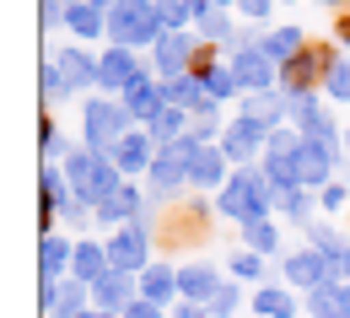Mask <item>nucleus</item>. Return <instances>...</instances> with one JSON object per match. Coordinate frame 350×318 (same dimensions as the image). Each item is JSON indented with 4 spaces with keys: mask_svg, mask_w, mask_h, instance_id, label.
Masks as SVG:
<instances>
[{
    "mask_svg": "<svg viewBox=\"0 0 350 318\" xmlns=\"http://www.w3.org/2000/svg\"><path fill=\"white\" fill-rule=\"evenodd\" d=\"M275 205H280V189H275L269 173H259V168H237V178H226V189H221V216H232L237 227L269 222Z\"/></svg>",
    "mask_w": 350,
    "mask_h": 318,
    "instance_id": "1",
    "label": "nucleus"
},
{
    "mask_svg": "<svg viewBox=\"0 0 350 318\" xmlns=\"http://www.w3.org/2000/svg\"><path fill=\"white\" fill-rule=\"evenodd\" d=\"M65 178H70V189H76V205H87V211H97L103 200H113L119 189H124V173L103 157V151H65Z\"/></svg>",
    "mask_w": 350,
    "mask_h": 318,
    "instance_id": "2",
    "label": "nucleus"
},
{
    "mask_svg": "<svg viewBox=\"0 0 350 318\" xmlns=\"http://www.w3.org/2000/svg\"><path fill=\"white\" fill-rule=\"evenodd\" d=\"M334 65H340V54H334L329 44H302L286 65H280V92H297V97L323 92L329 76H334Z\"/></svg>",
    "mask_w": 350,
    "mask_h": 318,
    "instance_id": "3",
    "label": "nucleus"
},
{
    "mask_svg": "<svg viewBox=\"0 0 350 318\" xmlns=\"http://www.w3.org/2000/svg\"><path fill=\"white\" fill-rule=\"evenodd\" d=\"M108 38H113V49L162 44V22H157V0H119V5L108 11Z\"/></svg>",
    "mask_w": 350,
    "mask_h": 318,
    "instance_id": "4",
    "label": "nucleus"
},
{
    "mask_svg": "<svg viewBox=\"0 0 350 318\" xmlns=\"http://www.w3.org/2000/svg\"><path fill=\"white\" fill-rule=\"evenodd\" d=\"M81 130H87V151H103V157H108L119 140L130 135V108H124L119 97H92Z\"/></svg>",
    "mask_w": 350,
    "mask_h": 318,
    "instance_id": "5",
    "label": "nucleus"
},
{
    "mask_svg": "<svg viewBox=\"0 0 350 318\" xmlns=\"http://www.w3.org/2000/svg\"><path fill=\"white\" fill-rule=\"evenodd\" d=\"M178 157L189 162V183L194 189H226V151L221 146H200L194 135H183Z\"/></svg>",
    "mask_w": 350,
    "mask_h": 318,
    "instance_id": "6",
    "label": "nucleus"
},
{
    "mask_svg": "<svg viewBox=\"0 0 350 318\" xmlns=\"http://www.w3.org/2000/svg\"><path fill=\"white\" fill-rule=\"evenodd\" d=\"M108 265L124 275H146L151 270V248H146V222H130L108 237Z\"/></svg>",
    "mask_w": 350,
    "mask_h": 318,
    "instance_id": "7",
    "label": "nucleus"
},
{
    "mask_svg": "<svg viewBox=\"0 0 350 318\" xmlns=\"http://www.w3.org/2000/svg\"><path fill=\"white\" fill-rule=\"evenodd\" d=\"M286 280L318 291V286H334V280H345V275H340V259H334V254L307 248V254H291V259H286Z\"/></svg>",
    "mask_w": 350,
    "mask_h": 318,
    "instance_id": "8",
    "label": "nucleus"
},
{
    "mask_svg": "<svg viewBox=\"0 0 350 318\" xmlns=\"http://www.w3.org/2000/svg\"><path fill=\"white\" fill-rule=\"evenodd\" d=\"M232 76H237V87L254 97V92H275V81H280V65H275V59H269V54L254 44V49H237Z\"/></svg>",
    "mask_w": 350,
    "mask_h": 318,
    "instance_id": "9",
    "label": "nucleus"
},
{
    "mask_svg": "<svg viewBox=\"0 0 350 318\" xmlns=\"http://www.w3.org/2000/svg\"><path fill=\"white\" fill-rule=\"evenodd\" d=\"M264 146H269V130H264L259 119H248V114H237L226 130H221V151H226V162H243V157H264Z\"/></svg>",
    "mask_w": 350,
    "mask_h": 318,
    "instance_id": "10",
    "label": "nucleus"
},
{
    "mask_svg": "<svg viewBox=\"0 0 350 318\" xmlns=\"http://www.w3.org/2000/svg\"><path fill=\"white\" fill-rule=\"evenodd\" d=\"M92 302L103 308V313H130L135 302H140V275H124V270H108L97 286H92Z\"/></svg>",
    "mask_w": 350,
    "mask_h": 318,
    "instance_id": "11",
    "label": "nucleus"
},
{
    "mask_svg": "<svg viewBox=\"0 0 350 318\" xmlns=\"http://www.w3.org/2000/svg\"><path fill=\"white\" fill-rule=\"evenodd\" d=\"M119 103L130 108V119H140L146 130H151V124H157V119H162V114L173 108V103H167V92L157 87L151 76H140V81H130V87H124V97H119Z\"/></svg>",
    "mask_w": 350,
    "mask_h": 318,
    "instance_id": "12",
    "label": "nucleus"
},
{
    "mask_svg": "<svg viewBox=\"0 0 350 318\" xmlns=\"http://www.w3.org/2000/svg\"><path fill=\"white\" fill-rule=\"evenodd\" d=\"M108 162H113L124 178H135V173H151V162H157V140H151V130H130V135L108 151Z\"/></svg>",
    "mask_w": 350,
    "mask_h": 318,
    "instance_id": "13",
    "label": "nucleus"
},
{
    "mask_svg": "<svg viewBox=\"0 0 350 318\" xmlns=\"http://www.w3.org/2000/svg\"><path fill=\"white\" fill-rule=\"evenodd\" d=\"M194 49H200V33H194V27H183V33H162V44H157V70H162L167 81L189 76Z\"/></svg>",
    "mask_w": 350,
    "mask_h": 318,
    "instance_id": "14",
    "label": "nucleus"
},
{
    "mask_svg": "<svg viewBox=\"0 0 350 318\" xmlns=\"http://www.w3.org/2000/svg\"><path fill=\"white\" fill-rule=\"evenodd\" d=\"M140 76H146V70H140L135 49H108L103 65H97V87H103V92H119V97H124V87L140 81Z\"/></svg>",
    "mask_w": 350,
    "mask_h": 318,
    "instance_id": "15",
    "label": "nucleus"
},
{
    "mask_svg": "<svg viewBox=\"0 0 350 318\" xmlns=\"http://www.w3.org/2000/svg\"><path fill=\"white\" fill-rule=\"evenodd\" d=\"M329 168H334V151H329V146H312V140H302V151H297V162H291L297 189H318V183L329 178Z\"/></svg>",
    "mask_w": 350,
    "mask_h": 318,
    "instance_id": "16",
    "label": "nucleus"
},
{
    "mask_svg": "<svg viewBox=\"0 0 350 318\" xmlns=\"http://www.w3.org/2000/svg\"><path fill=\"white\" fill-rule=\"evenodd\" d=\"M221 291V275L211 265H189V270H178V297L183 302H200V308H211V297Z\"/></svg>",
    "mask_w": 350,
    "mask_h": 318,
    "instance_id": "17",
    "label": "nucleus"
},
{
    "mask_svg": "<svg viewBox=\"0 0 350 318\" xmlns=\"http://www.w3.org/2000/svg\"><path fill=\"white\" fill-rule=\"evenodd\" d=\"M92 216H97L103 227H108V222H113V227H130V222H140V216H146V205H140V194H135L130 183H124V189H119L113 200H103Z\"/></svg>",
    "mask_w": 350,
    "mask_h": 318,
    "instance_id": "18",
    "label": "nucleus"
},
{
    "mask_svg": "<svg viewBox=\"0 0 350 318\" xmlns=\"http://www.w3.org/2000/svg\"><path fill=\"white\" fill-rule=\"evenodd\" d=\"M178 183H189V162L178 157V146H167V151H157V162H151V194H173Z\"/></svg>",
    "mask_w": 350,
    "mask_h": 318,
    "instance_id": "19",
    "label": "nucleus"
},
{
    "mask_svg": "<svg viewBox=\"0 0 350 318\" xmlns=\"http://www.w3.org/2000/svg\"><path fill=\"white\" fill-rule=\"evenodd\" d=\"M108 270H113V265H108V243H76V265H70V275H76L81 286H97Z\"/></svg>",
    "mask_w": 350,
    "mask_h": 318,
    "instance_id": "20",
    "label": "nucleus"
},
{
    "mask_svg": "<svg viewBox=\"0 0 350 318\" xmlns=\"http://www.w3.org/2000/svg\"><path fill=\"white\" fill-rule=\"evenodd\" d=\"M70 265H76V248H70L59 232H49L44 243H38V270H44V280H59Z\"/></svg>",
    "mask_w": 350,
    "mask_h": 318,
    "instance_id": "21",
    "label": "nucleus"
},
{
    "mask_svg": "<svg viewBox=\"0 0 350 318\" xmlns=\"http://www.w3.org/2000/svg\"><path fill=\"white\" fill-rule=\"evenodd\" d=\"M307 313H312V318H350V286H345V280L318 286V291L307 297Z\"/></svg>",
    "mask_w": 350,
    "mask_h": 318,
    "instance_id": "22",
    "label": "nucleus"
},
{
    "mask_svg": "<svg viewBox=\"0 0 350 318\" xmlns=\"http://www.w3.org/2000/svg\"><path fill=\"white\" fill-rule=\"evenodd\" d=\"M280 114H291V92H254V97H248V119H259L264 130H275V124H280Z\"/></svg>",
    "mask_w": 350,
    "mask_h": 318,
    "instance_id": "23",
    "label": "nucleus"
},
{
    "mask_svg": "<svg viewBox=\"0 0 350 318\" xmlns=\"http://www.w3.org/2000/svg\"><path fill=\"white\" fill-rule=\"evenodd\" d=\"M65 27H70L76 38H97V33H108V11H97V5H87V0H70Z\"/></svg>",
    "mask_w": 350,
    "mask_h": 318,
    "instance_id": "24",
    "label": "nucleus"
},
{
    "mask_svg": "<svg viewBox=\"0 0 350 318\" xmlns=\"http://www.w3.org/2000/svg\"><path fill=\"white\" fill-rule=\"evenodd\" d=\"M54 65L65 70V81H70V92H76V87H92V81H97V65H103V59H92V54H81V49H65Z\"/></svg>",
    "mask_w": 350,
    "mask_h": 318,
    "instance_id": "25",
    "label": "nucleus"
},
{
    "mask_svg": "<svg viewBox=\"0 0 350 318\" xmlns=\"http://www.w3.org/2000/svg\"><path fill=\"white\" fill-rule=\"evenodd\" d=\"M167 103L173 108H183V114H194V108H205L211 103V92H205V81H194V76H178V81H167Z\"/></svg>",
    "mask_w": 350,
    "mask_h": 318,
    "instance_id": "26",
    "label": "nucleus"
},
{
    "mask_svg": "<svg viewBox=\"0 0 350 318\" xmlns=\"http://www.w3.org/2000/svg\"><path fill=\"white\" fill-rule=\"evenodd\" d=\"M173 291H178V275L167 270V265H151V270L140 275V297H146V302L162 308V302H173Z\"/></svg>",
    "mask_w": 350,
    "mask_h": 318,
    "instance_id": "27",
    "label": "nucleus"
},
{
    "mask_svg": "<svg viewBox=\"0 0 350 318\" xmlns=\"http://www.w3.org/2000/svg\"><path fill=\"white\" fill-rule=\"evenodd\" d=\"M167 243H189V237H205V216H200V205H178V216L162 227Z\"/></svg>",
    "mask_w": 350,
    "mask_h": 318,
    "instance_id": "28",
    "label": "nucleus"
},
{
    "mask_svg": "<svg viewBox=\"0 0 350 318\" xmlns=\"http://www.w3.org/2000/svg\"><path fill=\"white\" fill-rule=\"evenodd\" d=\"M302 44H307V38L297 33V27H275V33H264V38H259V49L269 54V59H275V65H286V59H291V54H297Z\"/></svg>",
    "mask_w": 350,
    "mask_h": 318,
    "instance_id": "29",
    "label": "nucleus"
},
{
    "mask_svg": "<svg viewBox=\"0 0 350 318\" xmlns=\"http://www.w3.org/2000/svg\"><path fill=\"white\" fill-rule=\"evenodd\" d=\"M254 308H259V318H291L297 313V302H291L286 286H259L254 291Z\"/></svg>",
    "mask_w": 350,
    "mask_h": 318,
    "instance_id": "30",
    "label": "nucleus"
},
{
    "mask_svg": "<svg viewBox=\"0 0 350 318\" xmlns=\"http://www.w3.org/2000/svg\"><path fill=\"white\" fill-rule=\"evenodd\" d=\"M243 243H248V254H275V248H280V232H275V222H248V227H243Z\"/></svg>",
    "mask_w": 350,
    "mask_h": 318,
    "instance_id": "31",
    "label": "nucleus"
},
{
    "mask_svg": "<svg viewBox=\"0 0 350 318\" xmlns=\"http://www.w3.org/2000/svg\"><path fill=\"white\" fill-rule=\"evenodd\" d=\"M87 291H92V286H81V280H65V297L54 302V313H49V318H81V313H87Z\"/></svg>",
    "mask_w": 350,
    "mask_h": 318,
    "instance_id": "32",
    "label": "nucleus"
},
{
    "mask_svg": "<svg viewBox=\"0 0 350 318\" xmlns=\"http://www.w3.org/2000/svg\"><path fill=\"white\" fill-rule=\"evenodd\" d=\"M205 92H211V103H226V97H237V76H232V65H221L216 76H205Z\"/></svg>",
    "mask_w": 350,
    "mask_h": 318,
    "instance_id": "33",
    "label": "nucleus"
},
{
    "mask_svg": "<svg viewBox=\"0 0 350 318\" xmlns=\"http://www.w3.org/2000/svg\"><path fill=\"white\" fill-rule=\"evenodd\" d=\"M157 22H162V33H183V27H189L183 0H157Z\"/></svg>",
    "mask_w": 350,
    "mask_h": 318,
    "instance_id": "34",
    "label": "nucleus"
},
{
    "mask_svg": "<svg viewBox=\"0 0 350 318\" xmlns=\"http://www.w3.org/2000/svg\"><path fill=\"white\" fill-rule=\"evenodd\" d=\"M200 38H205V44H226V38H232V22H226V11H211V16L200 22Z\"/></svg>",
    "mask_w": 350,
    "mask_h": 318,
    "instance_id": "35",
    "label": "nucleus"
},
{
    "mask_svg": "<svg viewBox=\"0 0 350 318\" xmlns=\"http://www.w3.org/2000/svg\"><path fill=\"white\" fill-rule=\"evenodd\" d=\"M44 97H49V103L70 97V81H65V70H59V65H44Z\"/></svg>",
    "mask_w": 350,
    "mask_h": 318,
    "instance_id": "36",
    "label": "nucleus"
},
{
    "mask_svg": "<svg viewBox=\"0 0 350 318\" xmlns=\"http://www.w3.org/2000/svg\"><path fill=\"white\" fill-rule=\"evenodd\" d=\"M280 205L291 222H307V189H280Z\"/></svg>",
    "mask_w": 350,
    "mask_h": 318,
    "instance_id": "37",
    "label": "nucleus"
},
{
    "mask_svg": "<svg viewBox=\"0 0 350 318\" xmlns=\"http://www.w3.org/2000/svg\"><path fill=\"white\" fill-rule=\"evenodd\" d=\"M323 92H329V97H340V103H350V65H345V59L334 65V76H329V87H323Z\"/></svg>",
    "mask_w": 350,
    "mask_h": 318,
    "instance_id": "38",
    "label": "nucleus"
},
{
    "mask_svg": "<svg viewBox=\"0 0 350 318\" xmlns=\"http://www.w3.org/2000/svg\"><path fill=\"white\" fill-rule=\"evenodd\" d=\"M226 313H237V286H221L211 297V318H226Z\"/></svg>",
    "mask_w": 350,
    "mask_h": 318,
    "instance_id": "39",
    "label": "nucleus"
},
{
    "mask_svg": "<svg viewBox=\"0 0 350 318\" xmlns=\"http://www.w3.org/2000/svg\"><path fill=\"white\" fill-rule=\"evenodd\" d=\"M59 157V130H54V114H44V162Z\"/></svg>",
    "mask_w": 350,
    "mask_h": 318,
    "instance_id": "40",
    "label": "nucleus"
},
{
    "mask_svg": "<svg viewBox=\"0 0 350 318\" xmlns=\"http://www.w3.org/2000/svg\"><path fill=\"white\" fill-rule=\"evenodd\" d=\"M232 275L254 280V275H259V254H237V259H232Z\"/></svg>",
    "mask_w": 350,
    "mask_h": 318,
    "instance_id": "41",
    "label": "nucleus"
},
{
    "mask_svg": "<svg viewBox=\"0 0 350 318\" xmlns=\"http://www.w3.org/2000/svg\"><path fill=\"white\" fill-rule=\"evenodd\" d=\"M269 5H275V0H237V11H243V16H254V22L269 16Z\"/></svg>",
    "mask_w": 350,
    "mask_h": 318,
    "instance_id": "42",
    "label": "nucleus"
},
{
    "mask_svg": "<svg viewBox=\"0 0 350 318\" xmlns=\"http://www.w3.org/2000/svg\"><path fill=\"white\" fill-rule=\"evenodd\" d=\"M65 11H70V5H59V0H44V27H59V22H65Z\"/></svg>",
    "mask_w": 350,
    "mask_h": 318,
    "instance_id": "43",
    "label": "nucleus"
},
{
    "mask_svg": "<svg viewBox=\"0 0 350 318\" xmlns=\"http://www.w3.org/2000/svg\"><path fill=\"white\" fill-rule=\"evenodd\" d=\"M345 205V189L340 183H323V211H340Z\"/></svg>",
    "mask_w": 350,
    "mask_h": 318,
    "instance_id": "44",
    "label": "nucleus"
},
{
    "mask_svg": "<svg viewBox=\"0 0 350 318\" xmlns=\"http://www.w3.org/2000/svg\"><path fill=\"white\" fill-rule=\"evenodd\" d=\"M183 11H189V16H194V22H205V16H211V11H216V0H183Z\"/></svg>",
    "mask_w": 350,
    "mask_h": 318,
    "instance_id": "45",
    "label": "nucleus"
},
{
    "mask_svg": "<svg viewBox=\"0 0 350 318\" xmlns=\"http://www.w3.org/2000/svg\"><path fill=\"white\" fill-rule=\"evenodd\" d=\"M124 318H167V313H162L157 302H146V297H140V302H135V308H130V313H124Z\"/></svg>",
    "mask_w": 350,
    "mask_h": 318,
    "instance_id": "46",
    "label": "nucleus"
},
{
    "mask_svg": "<svg viewBox=\"0 0 350 318\" xmlns=\"http://www.w3.org/2000/svg\"><path fill=\"white\" fill-rule=\"evenodd\" d=\"M173 318H211V308H200V302H183Z\"/></svg>",
    "mask_w": 350,
    "mask_h": 318,
    "instance_id": "47",
    "label": "nucleus"
},
{
    "mask_svg": "<svg viewBox=\"0 0 350 318\" xmlns=\"http://www.w3.org/2000/svg\"><path fill=\"white\" fill-rule=\"evenodd\" d=\"M334 33H340V44H350V16H340V22H334Z\"/></svg>",
    "mask_w": 350,
    "mask_h": 318,
    "instance_id": "48",
    "label": "nucleus"
},
{
    "mask_svg": "<svg viewBox=\"0 0 350 318\" xmlns=\"http://www.w3.org/2000/svg\"><path fill=\"white\" fill-rule=\"evenodd\" d=\"M340 275H345V286H350V248H345V259H340Z\"/></svg>",
    "mask_w": 350,
    "mask_h": 318,
    "instance_id": "49",
    "label": "nucleus"
},
{
    "mask_svg": "<svg viewBox=\"0 0 350 318\" xmlns=\"http://www.w3.org/2000/svg\"><path fill=\"white\" fill-rule=\"evenodd\" d=\"M81 318H119V313H103V308H92V313H81Z\"/></svg>",
    "mask_w": 350,
    "mask_h": 318,
    "instance_id": "50",
    "label": "nucleus"
},
{
    "mask_svg": "<svg viewBox=\"0 0 350 318\" xmlns=\"http://www.w3.org/2000/svg\"><path fill=\"white\" fill-rule=\"evenodd\" d=\"M329 5H345V11H350V0H329Z\"/></svg>",
    "mask_w": 350,
    "mask_h": 318,
    "instance_id": "51",
    "label": "nucleus"
},
{
    "mask_svg": "<svg viewBox=\"0 0 350 318\" xmlns=\"http://www.w3.org/2000/svg\"><path fill=\"white\" fill-rule=\"evenodd\" d=\"M221 5H232V0H216V11H221Z\"/></svg>",
    "mask_w": 350,
    "mask_h": 318,
    "instance_id": "52",
    "label": "nucleus"
},
{
    "mask_svg": "<svg viewBox=\"0 0 350 318\" xmlns=\"http://www.w3.org/2000/svg\"><path fill=\"white\" fill-rule=\"evenodd\" d=\"M345 140H350V135H345Z\"/></svg>",
    "mask_w": 350,
    "mask_h": 318,
    "instance_id": "53",
    "label": "nucleus"
}]
</instances>
